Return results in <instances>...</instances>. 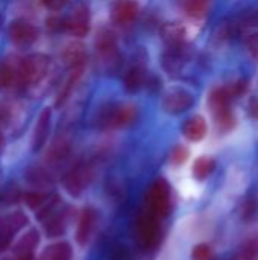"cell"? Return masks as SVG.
<instances>
[{
    "label": "cell",
    "mask_w": 258,
    "mask_h": 260,
    "mask_svg": "<svg viewBox=\"0 0 258 260\" xmlns=\"http://www.w3.org/2000/svg\"><path fill=\"white\" fill-rule=\"evenodd\" d=\"M172 210V187L164 178H157L146 193V212L158 219L169 216Z\"/></svg>",
    "instance_id": "obj_1"
},
{
    "label": "cell",
    "mask_w": 258,
    "mask_h": 260,
    "mask_svg": "<svg viewBox=\"0 0 258 260\" xmlns=\"http://www.w3.org/2000/svg\"><path fill=\"white\" fill-rule=\"evenodd\" d=\"M161 219L155 218L154 215L144 212L141 213L135 224H134V235L140 247L144 250H155L163 238V230H161Z\"/></svg>",
    "instance_id": "obj_2"
},
{
    "label": "cell",
    "mask_w": 258,
    "mask_h": 260,
    "mask_svg": "<svg viewBox=\"0 0 258 260\" xmlns=\"http://www.w3.org/2000/svg\"><path fill=\"white\" fill-rule=\"evenodd\" d=\"M49 70V58L43 53H33L26 56L17 67V76L18 79L26 84H38L43 81V78L47 75Z\"/></svg>",
    "instance_id": "obj_3"
},
{
    "label": "cell",
    "mask_w": 258,
    "mask_h": 260,
    "mask_svg": "<svg viewBox=\"0 0 258 260\" xmlns=\"http://www.w3.org/2000/svg\"><path fill=\"white\" fill-rule=\"evenodd\" d=\"M137 119V107L131 104L109 105L100 111L99 125L103 128H123Z\"/></svg>",
    "instance_id": "obj_4"
},
{
    "label": "cell",
    "mask_w": 258,
    "mask_h": 260,
    "mask_svg": "<svg viewBox=\"0 0 258 260\" xmlns=\"http://www.w3.org/2000/svg\"><path fill=\"white\" fill-rule=\"evenodd\" d=\"M93 178H94L93 166L88 163H79L78 166H75L64 175L62 184L68 195L81 197L87 190V187L91 184Z\"/></svg>",
    "instance_id": "obj_5"
},
{
    "label": "cell",
    "mask_w": 258,
    "mask_h": 260,
    "mask_svg": "<svg viewBox=\"0 0 258 260\" xmlns=\"http://www.w3.org/2000/svg\"><path fill=\"white\" fill-rule=\"evenodd\" d=\"M29 224V218L17 210L0 216V253L9 248L14 236Z\"/></svg>",
    "instance_id": "obj_6"
},
{
    "label": "cell",
    "mask_w": 258,
    "mask_h": 260,
    "mask_svg": "<svg viewBox=\"0 0 258 260\" xmlns=\"http://www.w3.org/2000/svg\"><path fill=\"white\" fill-rule=\"evenodd\" d=\"M62 29L75 37H85L90 32V12L84 3H78L71 14L62 20Z\"/></svg>",
    "instance_id": "obj_7"
},
{
    "label": "cell",
    "mask_w": 258,
    "mask_h": 260,
    "mask_svg": "<svg viewBox=\"0 0 258 260\" xmlns=\"http://www.w3.org/2000/svg\"><path fill=\"white\" fill-rule=\"evenodd\" d=\"M193 105V96L181 88H175L166 93L163 99V108L169 114H181Z\"/></svg>",
    "instance_id": "obj_8"
},
{
    "label": "cell",
    "mask_w": 258,
    "mask_h": 260,
    "mask_svg": "<svg viewBox=\"0 0 258 260\" xmlns=\"http://www.w3.org/2000/svg\"><path fill=\"white\" fill-rule=\"evenodd\" d=\"M8 37L11 38L12 43L18 46H27V44H32L38 38V29L24 20H17L9 24Z\"/></svg>",
    "instance_id": "obj_9"
},
{
    "label": "cell",
    "mask_w": 258,
    "mask_h": 260,
    "mask_svg": "<svg viewBox=\"0 0 258 260\" xmlns=\"http://www.w3.org/2000/svg\"><path fill=\"white\" fill-rule=\"evenodd\" d=\"M97 221V212L93 207H85L78 219V227H76V242L84 247L90 242L91 235L94 232Z\"/></svg>",
    "instance_id": "obj_10"
},
{
    "label": "cell",
    "mask_w": 258,
    "mask_h": 260,
    "mask_svg": "<svg viewBox=\"0 0 258 260\" xmlns=\"http://www.w3.org/2000/svg\"><path fill=\"white\" fill-rule=\"evenodd\" d=\"M38 245H40V233L35 229H30L14 245L15 260H35V250Z\"/></svg>",
    "instance_id": "obj_11"
},
{
    "label": "cell",
    "mask_w": 258,
    "mask_h": 260,
    "mask_svg": "<svg viewBox=\"0 0 258 260\" xmlns=\"http://www.w3.org/2000/svg\"><path fill=\"white\" fill-rule=\"evenodd\" d=\"M138 15V3L135 0H114L111 8V20L116 24H129Z\"/></svg>",
    "instance_id": "obj_12"
},
{
    "label": "cell",
    "mask_w": 258,
    "mask_h": 260,
    "mask_svg": "<svg viewBox=\"0 0 258 260\" xmlns=\"http://www.w3.org/2000/svg\"><path fill=\"white\" fill-rule=\"evenodd\" d=\"M44 232L49 238H61L68 225V210H55L46 219H43Z\"/></svg>",
    "instance_id": "obj_13"
},
{
    "label": "cell",
    "mask_w": 258,
    "mask_h": 260,
    "mask_svg": "<svg viewBox=\"0 0 258 260\" xmlns=\"http://www.w3.org/2000/svg\"><path fill=\"white\" fill-rule=\"evenodd\" d=\"M50 122H52V110L50 108H44L35 123L33 128V137H32V145L35 151H40L47 139H49V133H50Z\"/></svg>",
    "instance_id": "obj_14"
},
{
    "label": "cell",
    "mask_w": 258,
    "mask_h": 260,
    "mask_svg": "<svg viewBox=\"0 0 258 260\" xmlns=\"http://www.w3.org/2000/svg\"><path fill=\"white\" fill-rule=\"evenodd\" d=\"M62 59L70 69L84 67L85 61H87V52H85L84 44L78 43V41H73V43L67 44L65 49L62 50Z\"/></svg>",
    "instance_id": "obj_15"
},
{
    "label": "cell",
    "mask_w": 258,
    "mask_h": 260,
    "mask_svg": "<svg viewBox=\"0 0 258 260\" xmlns=\"http://www.w3.org/2000/svg\"><path fill=\"white\" fill-rule=\"evenodd\" d=\"M207 131H208V126L202 116L190 117L182 126V134L190 142H201L207 136Z\"/></svg>",
    "instance_id": "obj_16"
},
{
    "label": "cell",
    "mask_w": 258,
    "mask_h": 260,
    "mask_svg": "<svg viewBox=\"0 0 258 260\" xmlns=\"http://www.w3.org/2000/svg\"><path fill=\"white\" fill-rule=\"evenodd\" d=\"M96 49L97 52L106 59L113 61L117 56V46H116V38L114 34L108 29H103L96 40Z\"/></svg>",
    "instance_id": "obj_17"
},
{
    "label": "cell",
    "mask_w": 258,
    "mask_h": 260,
    "mask_svg": "<svg viewBox=\"0 0 258 260\" xmlns=\"http://www.w3.org/2000/svg\"><path fill=\"white\" fill-rule=\"evenodd\" d=\"M161 37L170 47H181L186 41V27L181 23H166L161 27Z\"/></svg>",
    "instance_id": "obj_18"
},
{
    "label": "cell",
    "mask_w": 258,
    "mask_h": 260,
    "mask_svg": "<svg viewBox=\"0 0 258 260\" xmlns=\"http://www.w3.org/2000/svg\"><path fill=\"white\" fill-rule=\"evenodd\" d=\"M233 99H234V98H233V94H231L228 85H225V87H217V88H214V90L210 93V98H208L210 110H211L213 113H217V111L231 108Z\"/></svg>",
    "instance_id": "obj_19"
},
{
    "label": "cell",
    "mask_w": 258,
    "mask_h": 260,
    "mask_svg": "<svg viewBox=\"0 0 258 260\" xmlns=\"http://www.w3.org/2000/svg\"><path fill=\"white\" fill-rule=\"evenodd\" d=\"M73 259V248L68 242H55L49 245L40 260H71Z\"/></svg>",
    "instance_id": "obj_20"
},
{
    "label": "cell",
    "mask_w": 258,
    "mask_h": 260,
    "mask_svg": "<svg viewBox=\"0 0 258 260\" xmlns=\"http://www.w3.org/2000/svg\"><path fill=\"white\" fill-rule=\"evenodd\" d=\"M146 82V72L143 67L140 66H134L128 70L126 76H125V87L129 93H135L138 91Z\"/></svg>",
    "instance_id": "obj_21"
},
{
    "label": "cell",
    "mask_w": 258,
    "mask_h": 260,
    "mask_svg": "<svg viewBox=\"0 0 258 260\" xmlns=\"http://www.w3.org/2000/svg\"><path fill=\"white\" fill-rule=\"evenodd\" d=\"M214 169H216V161H214V158L204 155V157H199V158L195 160L192 172H193V177H195L196 180L204 181V180H207V178L214 172Z\"/></svg>",
    "instance_id": "obj_22"
},
{
    "label": "cell",
    "mask_w": 258,
    "mask_h": 260,
    "mask_svg": "<svg viewBox=\"0 0 258 260\" xmlns=\"http://www.w3.org/2000/svg\"><path fill=\"white\" fill-rule=\"evenodd\" d=\"M82 70H84V67H75V69H70V76L67 78L65 84L62 85V88H61V91H59V94H58L56 107H61V105H64V104H65V101L68 99V96H70V93H71L73 87L76 85L78 79L81 78Z\"/></svg>",
    "instance_id": "obj_23"
},
{
    "label": "cell",
    "mask_w": 258,
    "mask_h": 260,
    "mask_svg": "<svg viewBox=\"0 0 258 260\" xmlns=\"http://www.w3.org/2000/svg\"><path fill=\"white\" fill-rule=\"evenodd\" d=\"M68 154H70V142H68L65 137H62V139H56V140L52 143V146L49 148L47 160H49V161L56 163V161L64 160Z\"/></svg>",
    "instance_id": "obj_24"
},
{
    "label": "cell",
    "mask_w": 258,
    "mask_h": 260,
    "mask_svg": "<svg viewBox=\"0 0 258 260\" xmlns=\"http://www.w3.org/2000/svg\"><path fill=\"white\" fill-rule=\"evenodd\" d=\"M26 178H27V181H29L33 187H40V189L47 187L49 184H52V177L47 174L46 169L38 168V166L29 168L27 172H26Z\"/></svg>",
    "instance_id": "obj_25"
},
{
    "label": "cell",
    "mask_w": 258,
    "mask_h": 260,
    "mask_svg": "<svg viewBox=\"0 0 258 260\" xmlns=\"http://www.w3.org/2000/svg\"><path fill=\"white\" fill-rule=\"evenodd\" d=\"M234 260H258V236H252L245 241L239 247Z\"/></svg>",
    "instance_id": "obj_26"
},
{
    "label": "cell",
    "mask_w": 258,
    "mask_h": 260,
    "mask_svg": "<svg viewBox=\"0 0 258 260\" xmlns=\"http://www.w3.org/2000/svg\"><path fill=\"white\" fill-rule=\"evenodd\" d=\"M213 117H214L216 126H217V129L220 133H228L236 126V119H234V114H233L231 108L213 113Z\"/></svg>",
    "instance_id": "obj_27"
},
{
    "label": "cell",
    "mask_w": 258,
    "mask_h": 260,
    "mask_svg": "<svg viewBox=\"0 0 258 260\" xmlns=\"http://www.w3.org/2000/svg\"><path fill=\"white\" fill-rule=\"evenodd\" d=\"M17 69L9 62H0V88H9L17 79Z\"/></svg>",
    "instance_id": "obj_28"
},
{
    "label": "cell",
    "mask_w": 258,
    "mask_h": 260,
    "mask_svg": "<svg viewBox=\"0 0 258 260\" xmlns=\"http://www.w3.org/2000/svg\"><path fill=\"white\" fill-rule=\"evenodd\" d=\"M49 197H50V195H47V193H44V192H27V193H24L23 200H24V203H26V206H27L29 209H32V210L36 212V210L47 201Z\"/></svg>",
    "instance_id": "obj_29"
},
{
    "label": "cell",
    "mask_w": 258,
    "mask_h": 260,
    "mask_svg": "<svg viewBox=\"0 0 258 260\" xmlns=\"http://www.w3.org/2000/svg\"><path fill=\"white\" fill-rule=\"evenodd\" d=\"M207 2L208 0H186L184 8L189 15L192 17H202L207 11Z\"/></svg>",
    "instance_id": "obj_30"
},
{
    "label": "cell",
    "mask_w": 258,
    "mask_h": 260,
    "mask_svg": "<svg viewBox=\"0 0 258 260\" xmlns=\"http://www.w3.org/2000/svg\"><path fill=\"white\" fill-rule=\"evenodd\" d=\"M192 260H213V250L208 244H198L192 250Z\"/></svg>",
    "instance_id": "obj_31"
},
{
    "label": "cell",
    "mask_w": 258,
    "mask_h": 260,
    "mask_svg": "<svg viewBox=\"0 0 258 260\" xmlns=\"http://www.w3.org/2000/svg\"><path fill=\"white\" fill-rule=\"evenodd\" d=\"M189 155H190L189 149L186 146H182V145H178V146L173 148V151L170 154V163L175 165V166H181V165H184L187 161Z\"/></svg>",
    "instance_id": "obj_32"
},
{
    "label": "cell",
    "mask_w": 258,
    "mask_h": 260,
    "mask_svg": "<svg viewBox=\"0 0 258 260\" xmlns=\"http://www.w3.org/2000/svg\"><path fill=\"white\" fill-rule=\"evenodd\" d=\"M257 209H258L257 200H254V198L251 197V198H248V200L245 201V204H243V209H242V216H243L245 219H251V218L255 215Z\"/></svg>",
    "instance_id": "obj_33"
},
{
    "label": "cell",
    "mask_w": 258,
    "mask_h": 260,
    "mask_svg": "<svg viewBox=\"0 0 258 260\" xmlns=\"http://www.w3.org/2000/svg\"><path fill=\"white\" fill-rule=\"evenodd\" d=\"M228 88H230L233 98L242 96V94H245L246 90H248V81H246V79H239V81H236L234 84H230Z\"/></svg>",
    "instance_id": "obj_34"
},
{
    "label": "cell",
    "mask_w": 258,
    "mask_h": 260,
    "mask_svg": "<svg viewBox=\"0 0 258 260\" xmlns=\"http://www.w3.org/2000/svg\"><path fill=\"white\" fill-rule=\"evenodd\" d=\"M246 47L251 53V56L258 61V32L257 34H252L248 40H246Z\"/></svg>",
    "instance_id": "obj_35"
},
{
    "label": "cell",
    "mask_w": 258,
    "mask_h": 260,
    "mask_svg": "<svg viewBox=\"0 0 258 260\" xmlns=\"http://www.w3.org/2000/svg\"><path fill=\"white\" fill-rule=\"evenodd\" d=\"M70 0H41V3L50 11H61L68 5Z\"/></svg>",
    "instance_id": "obj_36"
},
{
    "label": "cell",
    "mask_w": 258,
    "mask_h": 260,
    "mask_svg": "<svg viewBox=\"0 0 258 260\" xmlns=\"http://www.w3.org/2000/svg\"><path fill=\"white\" fill-rule=\"evenodd\" d=\"M248 111H249V116L257 119L258 120V98H252L249 101V105H248Z\"/></svg>",
    "instance_id": "obj_37"
},
{
    "label": "cell",
    "mask_w": 258,
    "mask_h": 260,
    "mask_svg": "<svg viewBox=\"0 0 258 260\" xmlns=\"http://www.w3.org/2000/svg\"><path fill=\"white\" fill-rule=\"evenodd\" d=\"M249 23L254 24V26H258V11H255L254 14L249 15Z\"/></svg>",
    "instance_id": "obj_38"
},
{
    "label": "cell",
    "mask_w": 258,
    "mask_h": 260,
    "mask_svg": "<svg viewBox=\"0 0 258 260\" xmlns=\"http://www.w3.org/2000/svg\"><path fill=\"white\" fill-rule=\"evenodd\" d=\"M3 143H5V137H3V134H2V131H0V148L3 146Z\"/></svg>",
    "instance_id": "obj_39"
},
{
    "label": "cell",
    "mask_w": 258,
    "mask_h": 260,
    "mask_svg": "<svg viewBox=\"0 0 258 260\" xmlns=\"http://www.w3.org/2000/svg\"><path fill=\"white\" fill-rule=\"evenodd\" d=\"M8 260H9V259H8Z\"/></svg>",
    "instance_id": "obj_40"
}]
</instances>
